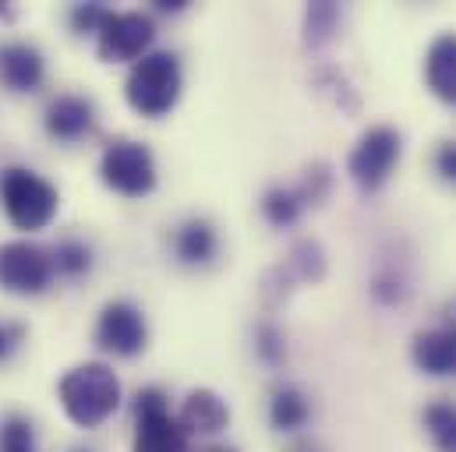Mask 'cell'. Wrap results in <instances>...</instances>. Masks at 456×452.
I'll list each match as a JSON object with an SVG mask.
<instances>
[{
    "mask_svg": "<svg viewBox=\"0 0 456 452\" xmlns=\"http://www.w3.org/2000/svg\"><path fill=\"white\" fill-rule=\"evenodd\" d=\"M61 407L78 428H100L117 407H120V378L114 375L110 364L89 360L71 367L61 385Z\"/></svg>",
    "mask_w": 456,
    "mask_h": 452,
    "instance_id": "1",
    "label": "cell"
},
{
    "mask_svg": "<svg viewBox=\"0 0 456 452\" xmlns=\"http://www.w3.org/2000/svg\"><path fill=\"white\" fill-rule=\"evenodd\" d=\"M181 85H184V78H181L177 53L159 50V53H145L131 68V75L124 82V96H127L131 110L156 120V117H167V113L177 107Z\"/></svg>",
    "mask_w": 456,
    "mask_h": 452,
    "instance_id": "2",
    "label": "cell"
},
{
    "mask_svg": "<svg viewBox=\"0 0 456 452\" xmlns=\"http://www.w3.org/2000/svg\"><path fill=\"white\" fill-rule=\"evenodd\" d=\"M0 202H4V213L11 223L32 233V230L50 226V220L57 216L61 195L46 177H39L25 166H11L0 174Z\"/></svg>",
    "mask_w": 456,
    "mask_h": 452,
    "instance_id": "3",
    "label": "cell"
},
{
    "mask_svg": "<svg viewBox=\"0 0 456 452\" xmlns=\"http://www.w3.org/2000/svg\"><path fill=\"white\" fill-rule=\"evenodd\" d=\"M134 452H191L188 432L170 414L167 392L149 385L134 400Z\"/></svg>",
    "mask_w": 456,
    "mask_h": 452,
    "instance_id": "4",
    "label": "cell"
},
{
    "mask_svg": "<svg viewBox=\"0 0 456 452\" xmlns=\"http://www.w3.org/2000/svg\"><path fill=\"white\" fill-rule=\"evenodd\" d=\"M400 149H403L400 131H393V127H386V124L368 127V131L357 138V145L350 149V159H346L350 181H354L364 195H375V191L389 181L393 166L400 163Z\"/></svg>",
    "mask_w": 456,
    "mask_h": 452,
    "instance_id": "5",
    "label": "cell"
},
{
    "mask_svg": "<svg viewBox=\"0 0 456 452\" xmlns=\"http://www.w3.org/2000/svg\"><path fill=\"white\" fill-rule=\"evenodd\" d=\"M100 177L110 191L124 195V198H145L156 188V159H152L149 145L117 138L107 145V152L100 159Z\"/></svg>",
    "mask_w": 456,
    "mask_h": 452,
    "instance_id": "6",
    "label": "cell"
},
{
    "mask_svg": "<svg viewBox=\"0 0 456 452\" xmlns=\"http://www.w3.org/2000/svg\"><path fill=\"white\" fill-rule=\"evenodd\" d=\"M53 279V254L28 240L0 247V287L7 294H43Z\"/></svg>",
    "mask_w": 456,
    "mask_h": 452,
    "instance_id": "7",
    "label": "cell"
},
{
    "mask_svg": "<svg viewBox=\"0 0 456 452\" xmlns=\"http://www.w3.org/2000/svg\"><path fill=\"white\" fill-rule=\"evenodd\" d=\"M96 36H100L96 50H100L103 61H110V64L134 61L138 64L145 57V50L152 46V39H156V25L142 11H120V14L110 11V18L103 21V28Z\"/></svg>",
    "mask_w": 456,
    "mask_h": 452,
    "instance_id": "8",
    "label": "cell"
},
{
    "mask_svg": "<svg viewBox=\"0 0 456 452\" xmlns=\"http://www.w3.org/2000/svg\"><path fill=\"white\" fill-rule=\"evenodd\" d=\"M96 339L103 350H110L117 357H134L145 350L149 343V326H145V315L127 304V301H110L100 315V326H96Z\"/></svg>",
    "mask_w": 456,
    "mask_h": 452,
    "instance_id": "9",
    "label": "cell"
},
{
    "mask_svg": "<svg viewBox=\"0 0 456 452\" xmlns=\"http://www.w3.org/2000/svg\"><path fill=\"white\" fill-rule=\"evenodd\" d=\"M326 276V254H322V247H319V240H297L294 247H290V254L265 276V283H273V279H280V294H287V290H294V283H319Z\"/></svg>",
    "mask_w": 456,
    "mask_h": 452,
    "instance_id": "10",
    "label": "cell"
},
{
    "mask_svg": "<svg viewBox=\"0 0 456 452\" xmlns=\"http://www.w3.org/2000/svg\"><path fill=\"white\" fill-rule=\"evenodd\" d=\"M43 75L46 68L36 46H25V43L0 46V82L11 93H36L43 85Z\"/></svg>",
    "mask_w": 456,
    "mask_h": 452,
    "instance_id": "11",
    "label": "cell"
},
{
    "mask_svg": "<svg viewBox=\"0 0 456 452\" xmlns=\"http://www.w3.org/2000/svg\"><path fill=\"white\" fill-rule=\"evenodd\" d=\"M177 421L188 435H220L230 424V407L220 400V392L195 389V392H188Z\"/></svg>",
    "mask_w": 456,
    "mask_h": 452,
    "instance_id": "12",
    "label": "cell"
},
{
    "mask_svg": "<svg viewBox=\"0 0 456 452\" xmlns=\"http://www.w3.org/2000/svg\"><path fill=\"white\" fill-rule=\"evenodd\" d=\"M93 131V103L82 96H57L46 107V134L57 141H78Z\"/></svg>",
    "mask_w": 456,
    "mask_h": 452,
    "instance_id": "13",
    "label": "cell"
},
{
    "mask_svg": "<svg viewBox=\"0 0 456 452\" xmlns=\"http://www.w3.org/2000/svg\"><path fill=\"white\" fill-rule=\"evenodd\" d=\"M414 364L432 375H456V329H428L414 336Z\"/></svg>",
    "mask_w": 456,
    "mask_h": 452,
    "instance_id": "14",
    "label": "cell"
},
{
    "mask_svg": "<svg viewBox=\"0 0 456 452\" xmlns=\"http://www.w3.org/2000/svg\"><path fill=\"white\" fill-rule=\"evenodd\" d=\"M425 82L443 103H456V36H439L428 46Z\"/></svg>",
    "mask_w": 456,
    "mask_h": 452,
    "instance_id": "15",
    "label": "cell"
},
{
    "mask_svg": "<svg viewBox=\"0 0 456 452\" xmlns=\"http://www.w3.org/2000/svg\"><path fill=\"white\" fill-rule=\"evenodd\" d=\"M216 247H220V237L209 220H188L174 233V251L184 265H209L216 258Z\"/></svg>",
    "mask_w": 456,
    "mask_h": 452,
    "instance_id": "16",
    "label": "cell"
},
{
    "mask_svg": "<svg viewBox=\"0 0 456 452\" xmlns=\"http://www.w3.org/2000/svg\"><path fill=\"white\" fill-rule=\"evenodd\" d=\"M308 414H312V407H308V400H305L301 389L283 385V389L273 392L269 421H273L276 432H297V428H305L308 424Z\"/></svg>",
    "mask_w": 456,
    "mask_h": 452,
    "instance_id": "17",
    "label": "cell"
},
{
    "mask_svg": "<svg viewBox=\"0 0 456 452\" xmlns=\"http://www.w3.org/2000/svg\"><path fill=\"white\" fill-rule=\"evenodd\" d=\"M425 432L432 439L436 452H456V407L453 403H432L421 414Z\"/></svg>",
    "mask_w": 456,
    "mask_h": 452,
    "instance_id": "18",
    "label": "cell"
},
{
    "mask_svg": "<svg viewBox=\"0 0 456 452\" xmlns=\"http://www.w3.org/2000/svg\"><path fill=\"white\" fill-rule=\"evenodd\" d=\"M337 25H340V7H337V4H330V0L312 4L308 14H305V43H308L312 50L326 46V43L333 39Z\"/></svg>",
    "mask_w": 456,
    "mask_h": 452,
    "instance_id": "19",
    "label": "cell"
},
{
    "mask_svg": "<svg viewBox=\"0 0 456 452\" xmlns=\"http://www.w3.org/2000/svg\"><path fill=\"white\" fill-rule=\"evenodd\" d=\"M50 254H53V272H61L68 279H78L93 269V251L82 240H61L57 251H50Z\"/></svg>",
    "mask_w": 456,
    "mask_h": 452,
    "instance_id": "20",
    "label": "cell"
},
{
    "mask_svg": "<svg viewBox=\"0 0 456 452\" xmlns=\"http://www.w3.org/2000/svg\"><path fill=\"white\" fill-rule=\"evenodd\" d=\"M301 213H305V206H301L297 195L287 191V188H273V191H265V198H262V216L273 226H294L301 220Z\"/></svg>",
    "mask_w": 456,
    "mask_h": 452,
    "instance_id": "21",
    "label": "cell"
},
{
    "mask_svg": "<svg viewBox=\"0 0 456 452\" xmlns=\"http://www.w3.org/2000/svg\"><path fill=\"white\" fill-rule=\"evenodd\" d=\"M330 184H333L330 166H326V163H315V166H308V174H305L301 188H294V195H297V202H301V206H319V202L326 198Z\"/></svg>",
    "mask_w": 456,
    "mask_h": 452,
    "instance_id": "22",
    "label": "cell"
},
{
    "mask_svg": "<svg viewBox=\"0 0 456 452\" xmlns=\"http://www.w3.org/2000/svg\"><path fill=\"white\" fill-rule=\"evenodd\" d=\"M32 439H36V432H32V421H25V417H7L0 424V452L32 449Z\"/></svg>",
    "mask_w": 456,
    "mask_h": 452,
    "instance_id": "23",
    "label": "cell"
},
{
    "mask_svg": "<svg viewBox=\"0 0 456 452\" xmlns=\"http://www.w3.org/2000/svg\"><path fill=\"white\" fill-rule=\"evenodd\" d=\"M255 350H258V357H262L265 364H273V367H280V364L287 360V346H283V336H280L276 326H258V333H255Z\"/></svg>",
    "mask_w": 456,
    "mask_h": 452,
    "instance_id": "24",
    "label": "cell"
},
{
    "mask_svg": "<svg viewBox=\"0 0 456 452\" xmlns=\"http://www.w3.org/2000/svg\"><path fill=\"white\" fill-rule=\"evenodd\" d=\"M107 18H110V7H103V4H75L71 7L75 32H100Z\"/></svg>",
    "mask_w": 456,
    "mask_h": 452,
    "instance_id": "25",
    "label": "cell"
},
{
    "mask_svg": "<svg viewBox=\"0 0 456 452\" xmlns=\"http://www.w3.org/2000/svg\"><path fill=\"white\" fill-rule=\"evenodd\" d=\"M25 339V326H14V322H0V364L18 350V343Z\"/></svg>",
    "mask_w": 456,
    "mask_h": 452,
    "instance_id": "26",
    "label": "cell"
},
{
    "mask_svg": "<svg viewBox=\"0 0 456 452\" xmlns=\"http://www.w3.org/2000/svg\"><path fill=\"white\" fill-rule=\"evenodd\" d=\"M436 170L443 181L456 184V141H446L439 152H436Z\"/></svg>",
    "mask_w": 456,
    "mask_h": 452,
    "instance_id": "27",
    "label": "cell"
},
{
    "mask_svg": "<svg viewBox=\"0 0 456 452\" xmlns=\"http://www.w3.org/2000/svg\"><path fill=\"white\" fill-rule=\"evenodd\" d=\"M156 7H159V11H184L188 0H156Z\"/></svg>",
    "mask_w": 456,
    "mask_h": 452,
    "instance_id": "28",
    "label": "cell"
},
{
    "mask_svg": "<svg viewBox=\"0 0 456 452\" xmlns=\"http://www.w3.org/2000/svg\"><path fill=\"white\" fill-rule=\"evenodd\" d=\"M202 452H237V449H227V446H213V449H202Z\"/></svg>",
    "mask_w": 456,
    "mask_h": 452,
    "instance_id": "29",
    "label": "cell"
},
{
    "mask_svg": "<svg viewBox=\"0 0 456 452\" xmlns=\"http://www.w3.org/2000/svg\"><path fill=\"white\" fill-rule=\"evenodd\" d=\"M21 452H32V449H21Z\"/></svg>",
    "mask_w": 456,
    "mask_h": 452,
    "instance_id": "30",
    "label": "cell"
}]
</instances>
